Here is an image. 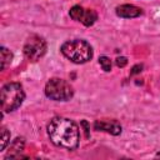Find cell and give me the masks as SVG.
Returning a JSON list of instances; mask_svg holds the SVG:
<instances>
[{
	"instance_id": "obj_1",
	"label": "cell",
	"mask_w": 160,
	"mask_h": 160,
	"mask_svg": "<svg viewBox=\"0 0 160 160\" xmlns=\"http://www.w3.org/2000/svg\"><path fill=\"white\" fill-rule=\"evenodd\" d=\"M48 136L54 145L66 150H75L79 146V128L68 118H52L48 124Z\"/></svg>"
},
{
	"instance_id": "obj_2",
	"label": "cell",
	"mask_w": 160,
	"mask_h": 160,
	"mask_svg": "<svg viewBox=\"0 0 160 160\" xmlns=\"http://www.w3.org/2000/svg\"><path fill=\"white\" fill-rule=\"evenodd\" d=\"M62 55L75 64L88 62L92 58V48L90 44L81 39L65 41L60 48Z\"/></svg>"
},
{
	"instance_id": "obj_3",
	"label": "cell",
	"mask_w": 160,
	"mask_h": 160,
	"mask_svg": "<svg viewBox=\"0 0 160 160\" xmlns=\"http://www.w3.org/2000/svg\"><path fill=\"white\" fill-rule=\"evenodd\" d=\"M25 92L19 82H8L1 89V109L4 112H11L16 110L24 101Z\"/></svg>"
},
{
	"instance_id": "obj_4",
	"label": "cell",
	"mask_w": 160,
	"mask_h": 160,
	"mask_svg": "<svg viewBox=\"0 0 160 160\" xmlns=\"http://www.w3.org/2000/svg\"><path fill=\"white\" fill-rule=\"evenodd\" d=\"M45 95L54 101H68L72 98L74 90L64 79L52 78L45 85Z\"/></svg>"
},
{
	"instance_id": "obj_5",
	"label": "cell",
	"mask_w": 160,
	"mask_h": 160,
	"mask_svg": "<svg viewBox=\"0 0 160 160\" xmlns=\"http://www.w3.org/2000/svg\"><path fill=\"white\" fill-rule=\"evenodd\" d=\"M48 45L44 38L39 35H30L24 44V55L32 62L40 60L46 52Z\"/></svg>"
},
{
	"instance_id": "obj_6",
	"label": "cell",
	"mask_w": 160,
	"mask_h": 160,
	"mask_svg": "<svg viewBox=\"0 0 160 160\" xmlns=\"http://www.w3.org/2000/svg\"><path fill=\"white\" fill-rule=\"evenodd\" d=\"M94 129L98 131H105L111 135L121 134V125L116 120H96L94 124Z\"/></svg>"
},
{
	"instance_id": "obj_7",
	"label": "cell",
	"mask_w": 160,
	"mask_h": 160,
	"mask_svg": "<svg viewBox=\"0 0 160 160\" xmlns=\"http://www.w3.org/2000/svg\"><path fill=\"white\" fill-rule=\"evenodd\" d=\"M141 9L131 5V4H122L120 6L116 8V15L124 19H132V18H138L141 15Z\"/></svg>"
},
{
	"instance_id": "obj_8",
	"label": "cell",
	"mask_w": 160,
	"mask_h": 160,
	"mask_svg": "<svg viewBox=\"0 0 160 160\" xmlns=\"http://www.w3.org/2000/svg\"><path fill=\"white\" fill-rule=\"evenodd\" d=\"M25 146V139L24 138H16L12 140V142L9 145V151L5 156V159L9 158H21V152Z\"/></svg>"
},
{
	"instance_id": "obj_9",
	"label": "cell",
	"mask_w": 160,
	"mask_h": 160,
	"mask_svg": "<svg viewBox=\"0 0 160 160\" xmlns=\"http://www.w3.org/2000/svg\"><path fill=\"white\" fill-rule=\"evenodd\" d=\"M96 20H98V14L92 9H84L79 21L82 22L85 26H91Z\"/></svg>"
},
{
	"instance_id": "obj_10",
	"label": "cell",
	"mask_w": 160,
	"mask_h": 160,
	"mask_svg": "<svg viewBox=\"0 0 160 160\" xmlns=\"http://www.w3.org/2000/svg\"><path fill=\"white\" fill-rule=\"evenodd\" d=\"M0 59H1L0 60L1 61V70H5L6 66H9L11 60H12V52L9 49H6L5 46H1V49H0Z\"/></svg>"
},
{
	"instance_id": "obj_11",
	"label": "cell",
	"mask_w": 160,
	"mask_h": 160,
	"mask_svg": "<svg viewBox=\"0 0 160 160\" xmlns=\"http://www.w3.org/2000/svg\"><path fill=\"white\" fill-rule=\"evenodd\" d=\"M9 144H10V131L5 126H2L1 128V151H4Z\"/></svg>"
},
{
	"instance_id": "obj_12",
	"label": "cell",
	"mask_w": 160,
	"mask_h": 160,
	"mask_svg": "<svg viewBox=\"0 0 160 160\" xmlns=\"http://www.w3.org/2000/svg\"><path fill=\"white\" fill-rule=\"evenodd\" d=\"M82 11H84V8H81L80 5H74V6L70 9L69 15H70V18H71L72 20L79 21V20H80V16H81V14H82Z\"/></svg>"
},
{
	"instance_id": "obj_13",
	"label": "cell",
	"mask_w": 160,
	"mask_h": 160,
	"mask_svg": "<svg viewBox=\"0 0 160 160\" xmlns=\"http://www.w3.org/2000/svg\"><path fill=\"white\" fill-rule=\"evenodd\" d=\"M99 64L102 68L104 71H110L111 70V60L108 56H100L99 58Z\"/></svg>"
},
{
	"instance_id": "obj_14",
	"label": "cell",
	"mask_w": 160,
	"mask_h": 160,
	"mask_svg": "<svg viewBox=\"0 0 160 160\" xmlns=\"http://www.w3.org/2000/svg\"><path fill=\"white\" fill-rule=\"evenodd\" d=\"M115 64H116L118 68H124V66H126V64H128V59H126L125 56H120V58H118V59L115 60Z\"/></svg>"
},
{
	"instance_id": "obj_15",
	"label": "cell",
	"mask_w": 160,
	"mask_h": 160,
	"mask_svg": "<svg viewBox=\"0 0 160 160\" xmlns=\"http://www.w3.org/2000/svg\"><path fill=\"white\" fill-rule=\"evenodd\" d=\"M81 126L84 128V131H85V136H86V138H89V136H90V134H89V129H90V128H89V124H88V121H86V120H82V121H81Z\"/></svg>"
},
{
	"instance_id": "obj_16",
	"label": "cell",
	"mask_w": 160,
	"mask_h": 160,
	"mask_svg": "<svg viewBox=\"0 0 160 160\" xmlns=\"http://www.w3.org/2000/svg\"><path fill=\"white\" fill-rule=\"evenodd\" d=\"M141 69H142V65L141 64H138V65H135L132 69H131V75H134V74H139L140 71H141Z\"/></svg>"
},
{
	"instance_id": "obj_17",
	"label": "cell",
	"mask_w": 160,
	"mask_h": 160,
	"mask_svg": "<svg viewBox=\"0 0 160 160\" xmlns=\"http://www.w3.org/2000/svg\"><path fill=\"white\" fill-rule=\"evenodd\" d=\"M155 156H156V158H160V151H159V152H158V154H156Z\"/></svg>"
}]
</instances>
